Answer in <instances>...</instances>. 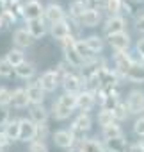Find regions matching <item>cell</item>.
Returning <instances> with one entry per match:
<instances>
[{
	"label": "cell",
	"instance_id": "2e32d148",
	"mask_svg": "<svg viewBox=\"0 0 144 152\" xmlns=\"http://www.w3.org/2000/svg\"><path fill=\"white\" fill-rule=\"evenodd\" d=\"M100 20H102L100 11L94 9V7H87V9L84 11V15L78 18L80 25H84V27H96V25L100 23Z\"/></svg>",
	"mask_w": 144,
	"mask_h": 152
},
{
	"label": "cell",
	"instance_id": "7bdbcfd3",
	"mask_svg": "<svg viewBox=\"0 0 144 152\" xmlns=\"http://www.w3.org/2000/svg\"><path fill=\"white\" fill-rule=\"evenodd\" d=\"M135 25H137V31H139V32H142V34H144V15H142V16H139V18H137V22H135Z\"/></svg>",
	"mask_w": 144,
	"mask_h": 152
},
{
	"label": "cell",
	"instance_id": "1f68e13d",
	"mask_svg": "<svg viewBox=\"0 0 144 152\" xmlns=\"http://www.w3.org/2000/svg\"><path fill=\"white\" fill-rule=\"evenodd\" d=\"M112 116H114V122H123L128 118V111H126V106L123 102H117L112 109Z\"/></svg>",
	"mask_w": 144,
	"mask_h": 152
},
{
	"label": "cell",
	"instance_id": "603a6c76",
	"mask_svg": "<svg viewBox=\"0 0 144 152\" xmlns=\"http://www.w3.org/2000/svg\"><path fill=\"white\" fill-rule=\"evenodd\" d=\"M11 104L13 107L16 109H25L29 106V99H27V93L23 88H16L13 93H11Z\"/></svg>",
	"mask_w": 144,
	"mask_h": 152
},
{
	"label": "cell",
	"instance_id": "ee69618b",
	"mask_svg": "<svg viewBox=\"0 0 144 152\" xmlns=\"http://www.w3.org/2000/svg\"><path fill=\"white\" fill-rule=\"evenodd\" d=\"M128 152H142V150L139 143H133V145H128Z\"/></svg>",
	"mask_w": 144,
	"mask_h": 152
},
{
	"label": "cell",
	"instance_id": "8fae6325",
	"mask_svg": "<svg viewBox=\"0 0 144 152\" xmlns=\"http://www.w3.org/2000/svg\"><path fill=\"white\" fill-rule=\"evenodd\" d=\"M91 124H93V120H91V116L87 115V113H80L77 118H75V122H73V125H71V132H73V136H77V134H84V132H87L89 129H91Z\"/></svg>",
	"mask_w": 144,
	"mask_h": 152
},
{
	"label": "cell",
	"instance_id": "30bf717a",
	"mask_svg": "<svg viewBox=\"0 0 144 152\" xmlns=\"http://www.w3.org/2000/svg\"><path fill=\"white\" fill-rule=\"evenodd\" d=\"M94 104H96V95L94 93H91V91H80V93H77V107L82 111V113H87V111H91L93 107H94Z\"/></svg>",
	"mask_w": 144,
	"mask_h": 152
},
{
	"label": "cell",
	"instance_id": "f1b7e54d",
	"mask_svg": "<svg viewBox=\"0 0 144 152\" xmlns=\"http://www.w3.org/2000/svg\"><path fill=\"white\" fill-rule=\"evenodd\" d=\"M55 102H59L60 106H64V107H68V109L73 111L77 107V95H73V93H62Z\"/></svg>",
	"mask_w": 144,
	"mask_h": 152
},
{
	"label": "cell",
	"instance_id": "e0dca14e",
	"mask_svg": "<svg viewBox=\"0 0 144 152\" xmlns=\"http://www.w3.org/2000/svg\"><path fill=\"white\" fill-rule=\"evenodd\" d=\"M114 63H116V73H126V70L133 64V59L126 52H116L114 54Z\"/></svg>",
	"mask_w": 144,
	"mask_h": 152
},
{
	"label": "cell",
	"instance_id": "cb8c5ba5",
	"mask_svg": "<svg viewBox=\"0 0 144 152\" xmlns=\"http://www.w3.org/2000/svg\"><path fill=\"white\" fill-rule=\"evenodd\" d=\"M6 61H7L13 68H16V66H20L22 63H25V54H23V50H20V48H11V50L7 52V56H6Z\"/></svg>",
	"mask_w": 144,
	"mask_h": 152
},
{
	"label": "cell",
	"instance_id": "44dd1931",
	"mask_svg": "<svg viewBox=\"0 0 144 152\" xmlns=\"http://www.w3.org/2000/svg\"><path fill=\"white\" fill-rule=\"evenodd\" d=\"M29 115H30L29 120H32L36 125H37V124H46V120H48V109H46L43 104L32 106L30 111H29Z\"/></svg>",
	"mask_w": 144,
	"mask_h": 152
},
{
	"label": "cell",
	"instance_id": "3957f363",
	"mask_svg": "<svg viewBox=\"0 0 144 152\" xmlns=\"http://www.w3.org/2000/svg\"><path fill=\"white\" fill-rule=\"evenodd\" d=\"M126 111H128V115L132 113V115H139V113H142L144 111V91H140V90H132L130 91V95H128V99H126Z\"/></svg>",
	"mask_w": 144,
	"mask_h": 152
},
{
	"label": "cell",
	"instance_id": "d590c367",
	"mask_svg": "<svg viewBox=\"0 0 144 152\" xmlns=\"http://www.w3.org/2000/svg\"><path fill=\"white\" fill-rule=\"evenodd\" d=\"M48 136V125L46 124H37L36 125V140L37 141H45Z\"/></svg>",
	"mask_w": 144,
	"mask_h": 152
},
{
	"label": "cell",
	"instance_id": "8d00e7d4",
	"mask_svg": "<svg viewBox=\"0 0 144 152\" xmlns=\"http://www.w3.org/2000/svg\"><path fill=\"white\" fill-rule=\"evenodd\" d=\"M29 152H48V147H46L45 141H37V140H34V141L29 143Z\"/></svg>",
	"mask_w": 144,
	"mask_h": 152
},
{
	"label": "cell",
	"instance_id": "52a82bcc",
	"mask_svg": "<svg viewBox=\"0 0 144 152\" xmlns=\"http://www.w3.org/2000/svg\"><path fill=\"white\" fill-rule=\"evenodd\" d=\"M20 141H34L36 140V124L29 118H22L20 120Z\"/></svg>",
	"mask_w": 144,
	"mask_h": 152
},
{
	"label": "cell",
	"instance_id": "9a60e30c",
	"mask_svg": "<svg viewBox=\"0 0 144 152\" xmlns=\"http://www.w3.org/2000/svg\"><path fill=\"white\" fill-rule=\"evenodd\" d=\"M13 41H14L16 48H20V50L29 48V47L34 43L32 36H30V34H29V31H27V29H23V27L14 31V34H13Z\"/></svg>",
	"mask_w": 144,
	"mask_h": 152
},
{
	"label": "cell",
	"instance_id": "7dc6e473",
	"mask_svg": "<svg viewBox=\"0 0 144 152\" xmlns=\"http://www.w3.org/2000/svg\"><path fill=\"white\" fill-rule=\"evenodd\" d=\"M139 145H140V150H142V152H144V138H142V140H140V141H139Z\"/></svg>",
	"mask_w": 144,
	"mask_h": 152
},
{
	"label": "cell",
	"instance_id": "ab89813d",
	"mask_svg": "<svg viewBox=\"0 0 144 152\" xmlns=\"http://www.w3.org/2000/svg\"><path fill=\"white\" fill-rule=\"evenodd\" d=\"M9 122V109L0 106V127H4Z\"/></svg>",
	"mask_w": 144,
	"mask_h": 152
},
{
	"label": "cell",
	"instance_id": "e575fe53",
	"mask_svg": "<svg viewBox=\"0 0 144 152\" xmlns=\"http://www.w3.org/2000/svg\"><path fill=\"white\" fill-rule=\"evenodd\" d=\"M13 66L6 61V57L4 59H0V77H11L13 75Z\"/></svg>",
	"mask_w": 144,
	"mask_h": 152
},
{
	"label": "cell",
	"instance_id": "5b68a950",
	"mask_svg": "<svg viewBox=\"0 0 144 152\" xmlns=\"http://www.w3.org/2000/svg\"><path fill=\"white\" fill-rule=\"evenodd\" d=\"M37 83H39V86H41V90H43L45 93H52V91H55L57 86H59V77H57L55 70H46L41 77H39Z\"/></svg>",
	"mask_w": 144,
	"mask_h": 152
},
{
	"label": "cell",
	"instance_id": "60d3db41",
	"mask_svg": "<svg viewBox=\"0 0 144 152\" xmlns=\"http://www.w3.org/2000/svg\"><path fill=\"white\" fill-rule=\"evenodd\" d=\"M137 52L140 54V63L144 64V39H139L137 41Z\"/></svg>",
	"mask_w": 144,
	"mask_h": 152
},
{
	"label": "cell",
	"instance_id": "ac0fdd59",
	"mask_svg": "<svg viewBox=\"0 0 144 152\" xmlns=\"http://www.w3.org/2000/svg\"><path fill=\"white\" fill-rule=\"evenodd\" d=\"M27 31L32 36V39H39V38H43L46 34V23H45L43 18L30 20V22H27Z\"/></svg>",
	"mask_w": 144,
	"mask_h": 152
},
{
	"label": "cell",
	"instance_id": "f35d334b",
	"mask_svg": "<svg viewBox=\"0 0 144 152\" xmlns=\"http://www.w3.org/2000/svg\"><path fill=\"white\" fill-rule=\"evenodd\" d=\"M133 132L140 138H144V116H139L135 122H133Z\"/></svg>",
	"mask_w": 144,
	"mask_h": 152
},
{
	"label": "cell",
	"instance_id": "484cf974",
	"mask_svg": "<svg viewBox=\"0 0 144 152\" xmlns=\"http://www.w3.org/2000/svg\"><path fill=\"white\" fill-rule=\"evenodd\" d=\"M84 43H86V47L89 48V52H91L93 56H94V54H98V52H102V50H103V45H105V43H103V39H102L100 36H94V34H93V36H89V38H86V39H84Z\"/></svg>",
	"mask_w": 144,
	"mask_h": 152
},
{
	"label": "cell",
	"instance_id": "d4e9b609",
	"mask_svg": "<svg viewBox=\"0 0 144 152\" xmlns=\"http://www.w3.org/2000/svg\"><path fill=\"white\" fill-rule=\"evenodd\" d=\"M14 72H16V75L20 79H32L34 77V73H36V66L32 64V63H22L20 66H16L14 68Z\"/></svg>",
	"mask_w": 144,
	"mask_h": 152
},
{
	"label": "cell",
	"instance_id": "b9f144b4",
	"mask_svg": "<svg viewBox=\"0 0 144 152\" xmlns=\"http://www.w3.org/2000/svg\"><path fill=\"white\" fill-rule=\"evenodd\" d=\"M11 145V141L7 140V136L2 132V131H0V148H6V147H9Z\"/></svg>",
	"mask_w": 144,
	"mask_h": 152
},
{
	"label": "cell",
	"instance_id": "f546056e",
	"mask_svg": "<svg viewBox=\"0 0 144 152\" xmlns=\"http://www.w3.org/2000/svg\"><path fill=\"white\" fill-rule=\"evenodd\" d=\"M123 7V0H105V11L109 16H119Z\"/></svg>",
	"mask_w": 144,
	"mask_h": 152
},
{
	"label": "cell",
	"instance_id": "277c9868",
	"mask_svg": "<svg viewBox=\"0 0 144 152\" xmlns=\"http://www.w3.org/2000/svg\"><path fill=\"white\" fill-rule=\"evenodd\" d=\"M43 6L39 0H27V2L22 6V16L30 22V20H39L43 16Z\"/></svg>",
	"mask_w": 144,
	"mask_h": 152
},
{
	"label": "cell",
	"instance_id": "ffe728a7",
	"mask_svg": "<svg viewBox=\"0 0 144 152\" xmlns=\"http://www.w3.org/2000/svg\"><path fill=\"white\" fill-rule=\"evenodd\" d=\"M105 152H128V143L123 138H112V140H105Z\"/></svg>",
	"mask_w": 144,
	"mask_h": 152
},
{
	"label": "cell",
	"instance_id": "d6a6232c",
	"mask_svg": "<svg viewBox=\"0 0 144 152\" xmlns=\"http://www.w3.org/2000/svg\"><path fill=\"white\" fill-rule=\"evenodd\" d=\"M103 138L105 140H112V138H123V129L117 124H112L109 127L103 129Z\"/></svg>",
	"mask_w": 144,
	"mask_h": 152
},
{
	"label": "cell",
	"instance_id": "8992f818",
	"mask_svg": "<svg viewBox=\"0 0 144 152\" xmlns=\"http://www.w3.org/2000/svg\"><path fill=\"white\" fill-rule=\"evenodd\" d=\"M125 29H126V20L123 16H109V20L103 25V31H105L107 36H112V34H117V32H125Z\"/></svg>",
	"mask_w": 144,
	"mask_h": 152
},
{
	"label": "cell",
	"instance_id": "74e56055",
	"mask_svg": "<svg viewBox=\"0 0 144 152\" xmlns=\"http://www.w3.org/2000/svg\"><path fill=\"white\" fill-rule=\"evenodd\" d=\"M9 104H11V91L4 86H0V106L7 107Z\"/></svg>",
	"mask_w": 144,
	"mask_h": 152
},
{
	"label": "cell",
	"instance_id": "d6986e66",
	"mask_svg": "<svg viewBox=\"0 0 144 152\" xmlns=\"http://www.w3.org/2000/svg\"><path fill=\"white\" fill-rule=\"evenodd\" d=\"M125 77H126L130 83H144V64L133 61V64L126 70Z\"/></svg>",
	"mask_w": 144,
	"mask_h": 152
},
{
	"label": "cell",
	"instance_id": "6da1fadb",
	"mask_svg": "<svg viewBox=\"0 0 144 152\" xmlns=\"http://www.w3.org/2000/svg\"><path fill=\"white\" fill-rule=\"evenodd\" d=\"M62 52H64V57H66V63L69 66H73V68H82L86 66L84 59L78 56L77 48H75V39L73 36H68L62 39Z\"/></svg>",
	"mask_w": 144,
	"mask_h": 152
},
{
	"label": "cell",
	"instance_id": "4dcf8cb0",
	"mask_svg": "<svg viewBox=\"0 0 144 152\" xmlns=\"http://www.w3.org/2000/svg\"><path fill=\"white\" fill-rule=\"evenodd\" d=\"M75 48H77L78 56L84 59V63H89V61L93 59V54H91V52H89V48L86 47L84 39H75Z\"/></svg>",
	"mask_w": 144,
	"mask_h": 152
},
{
	"label": "cell",
	"instance_id": "4fadbf2b",
	"mask_svg": "<svg viewBox=\"0 0 144 152\" xmlns=\"http://www.w3.org/2000/svg\"><path fill=\"white\" fill-rule=\"evenodd\" d=\"M43 16H45L50 23L66 20V13H64V9H62L59 4H48V6L43 9Z\"/></svg>",
	"mask_w": 144,
	"mask_h": 152
},
{
	"label": "cell",
	"instance_id": "5bb4252c",
	"mask_svg": "<svg viewBox=\"0 0 144 152\" xmlns=\"http://www.w3.org/2000/svg\"><path fill=\"white\" fill-rule=\"evenodd\" d=\"M50 32H52V36H53L55 39L62 41L64 38L71 36V25H69V22H68V20H60V22H55V23H52V29H50Z\"/></svg>",
	"mask_w": 144,
	"mask_h": 152
},
{
	"label": "cell",
	"instance_id": "7a4b0ae2",
	"mask_svg": "<svg viewBox=\"0 0 144 152\" xmlns=\"http://www.w3.org/2000/svg\"><path fill=\"white\" fill-rule=\"evenodd\" d=\"M60 84L64 88V93H73V95H77V93H80V90L84 86V79L80 77V75L73 73V72H68L64 77L60 79Z\"/></svg>",
	"mask_w": 144,
	"mask_h": 152
},
{
	"label": "cell",
	"instance_id": "4316f807",
	"mask_svg": "<svg viewBox=\"0 0 144 152\" xmlns=\"http://www.w3.org/2000/svg\"><path fill=\"white\" fill-rule=\"evenodd\" d=\"M87 7H89V4L86 2V0H75V2L69 6V16L73 20H78Z\"/></svg>",
	"mask_w": 144,
	"mask_h": 152
},
{
	"label": "cell",
	"instance_id": "9c48e42d",
	"mask_svg": "<svg viewBox=\"0 0 144 152\" xmlns=\"http://www.w3.org/2000/svg\"><path fill=\"white\" fill-rule=\"evenodd\" d=\"M25 93H27L29 104H32V106H39V104H43V100H45V91L41 90V86H39L37 81H36V83H29Z\"/></svg>",
	"mask_w": 144,
	"mask_h": 152
},
{
	"label": "cell",
	"instance_id": "bcb514c9",
	"mask_svg": "<svg viewBox=\"0 0 144 152\" xmlns=\"http://www.w3.org/2000/svg\"><path fill=\"white\" fill-rule=\"evenodd\" d=\"M4 29H7V25L4 23V20H2V18H0V31H4Z\"/></svg>",
	"mask_w": 144,
	"mask_h": 152
},
{
	"label": "cell",
	"instance_id": "7c38bea8",
	"mask_svg": "<svg viewBox=\"0 0 144 152\" xmlns=\"http://www.w3.org/2000/svg\"><path fill=\"white\" fill-rule=\"evenodd\" d=\"M109 45L116 50V52H126L130 47V36L126 32H117L109 36Z\"/></svg>",
	"mask_w": 144,
	"mask_h": 152
},
{
	"label": "cell",
	"instance_id": "f6af8a7d",
	"mask_svg": "<svg viewBox=\"0 0 144 152\" xmlns=\"http://www.w3.org/2000/svg\"><path fill=\"white\" fill-rule=\"evenodd\" d=\"M6 11H7V7H6V0H0V16H2Z\"/></svg>",
	"mask_w": 144,
	"mask_h": 152
},
{
	"label": "cell",
	"instance_id": "836d02e7",
	"mask_svg": "<svg viewBox=\"0 0 144 152\" xmlns=\"http://www.w3.org/2000/svg\"><path fill=\"white\" fill-rule=\"evenodd\" d=\"M98 124H100L103 129L109 127V125H112V124H116V122H114V116H112V111L102 109V111L98 113Z\"/></svg>",
	"mask_w": 144,
	"mask_h": 152
},
{
	"label": "cell",
	"instance_id": "83f0119b",
	"mask_svg": "<svg viewBox=\"0 0 144 152\" xmlns=\"http://www.w3.org/2000/svg\"><path fill=\"white\" fill-rule=\"evenodd\" d=\"M71 113H73V111L64 107V106H60L59 102H53V106H52V115H53L55 120H66V118H69Z\"/></svg>",
	"mask_w": 144,
	"mask_h": 152
},
{
	"label": "cell",
	"instance_id": "7402d4cb",
	"mask_svg": "<svg viewBox=\"0 0 144 152\" xmlns=\"http://www.w3.org/2000/svg\"><path fill=\"white\" fill-rule=\"evenodd\" d=\"M6 136H7V140L13 143V141H18V138H20V120L18 118H13V120H9L6 125H4V131H2Z\"/></svg>",
	"mask_w": 144,
	"mask_h": 152
},
{
	"label": "cell",
	"instance_id": "c3c4849f",
	"mask_svg": "<svg viewBox=\"0 0 144 152\" xmlns=\"http://www.w3.org/2000/svg\"><path fill=\"white\" fill-rule=\"evenodd\" d=\"M86 2H87V4H91V2H98V0H86Z\"/></svg>",
	"mask_w": 144,
	"mask_h": 152
},
{
	"label": "cell",
	"instance_id": "ba28073f",
	"mask_svg": "<svg viewBox=\"0 0 144 152\" xmlns=\"http://www.w3.org/2000/svg\"><path fill=\"white\" fill-rule=\"evenodd\" d=\"M75 141H77V138L68 129H60V131H57L53 134V143L57 147H60V148H71L75 145Z\"/></svg>",
	"mask_w": 144,
	"mask_h": 152
}]
</instances>
